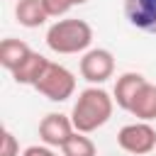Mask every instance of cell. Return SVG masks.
<instances>
[{
    "label": "cell",
    "instance_id": "1",
    "mask_svg": "<svg viewBox=\"0 0 156 156\" xmlns=\"http://www.w3.org/2000/svg\"><path fill=\"white\" fill-rule=\"evenodd\" d=\"M112 112H115V98L105 88L90 85L78 93L73 110H71V122H73L76 132L90 134V132L105 127L110 122Z\"/></svg>",
    "mask_w": 156,
    "mask_h": 156
},
{
    "label": "cell",
    "instance_id": "2",
    "mask_svg": "<svg viewBox=\"0 0 156 156\" xmlns=\"http://www.w3.org/2000/svg\"><path fill=\"white\" fill-rule=\"evenodd\" d=\"M93 44V27L85 20L66 17L56 20L46 29V46L54 54H85Z\"/></svg>",
    "mask_w": 156,
    "mask_h": 156
},
{
    "label": "cell",
    "instance_id": "3",
    "mask_svg": "<svg viewBox=\"0 0 156 156\" xmlns=\"http://www.w3.org/2000/svg\"><path fill=\"white\" fill-rule=\"evenodd\" d=\"M34 90L51 102H66L76 93V76L66 66L49 61V66H46L44 76L39 78V83L34 85Z\"/></svg>",
    "mask_w": 156,
    "mask_h": 156
},
{
    "label": "cell",
    "instance_id": "4",
    "mask_svg": "<svg viewBox=\"0 0 156 156\" xmlns=\"http://www.w3.org/2000/svg\"><path fill=\"white\" fill-rule=\"evenodd\" d=\"M117 144L122 151L134 156L151 154L156 149V129L151 127V122H129L117 132Z\"/></svg>",
    "mask_w": 156,
    "mask_h": 156
},
{
    "label": "cell",
    "instance_id": "5",
    "mask_svg": "<svg viewBox=\"0 0 156 156\" xmlns=\"http://www.w3.org/2000/svg\"><path fill=\"white\" fill-rule=\"evenodd\" d=\"M80 76L90 85H102L115 76V56L110 49H88L80 56Z\"/></svg>",
    "mask_w": 156,
    "mask_h": 156
},
{
    "label": "cell",
    "instance_id": "6",
    "mask_svg": "<svg viewBox=\"0 0 156 156\" xmlns=\"http://www.w3.org/2000/svg\"><path fill=\"white\" fill-rule=\"evenodd\" d=\"M73 134H76V127L68 115L49 112L39 122V139H41V144H46L51 149H61Z\"/></svg>",
    "mask_w": 156,
    "mask_h": 156
},
{
    "label": "cell",
    "instance_id": "7",
    "mask_svg": "<svg viewBox=\"0 0 156 156\" xmlns=\"http://www.w3.org/2000/svg\"><path fill=\"white\" fill-rule=\"evenodd\" d=\"M127 22L146 34H156V0H124Z\"/></svg>",
    "mask_w": 156,
    "mask_h": 156
},
{
    "label": "cell",
    "instance_id": "8",
    "mask_svg": "<svg viewBox=\"0 0 156 156\" xmlns=\"http://www.w3.org/2000/svg\"><path fill=\"white\" fill-rule=\"evenodd\" d=\"M144 83H146V78H144L141 73H136V71H127V73H122V76L115 80V88H112L115 105L129 112L132 100L136 98V93L141 90V85H144Z\"/></svg>",
    "mask_w": 156,
    "mask_h": 156
},
{
    "label": "cell",
    "instance_id": "9",
    "mask_svg": "<svg viewBox=\"0 0 156 156\" xmlns=\"http://www.w3.org/2000/svg\"><path fill=\"white\" fill-rule=\"evenodd\" d=\"M46 66H49V58L41 56L39 51H32V54L12 71V78H15L17 85H32V88H34V85L39 83V78L44 76Z\"/></svg>",
    "mask_w": 156,
    "mask_h": 156
},
{
    "label": "cell",
    "instance_id": "10",
    "mask_svg": "<svg viewBox=\"0 0 156 156\" xmlns=\"http://www.w3.org/2000/svg\"><path fill=\"white\" fill-rule=\"evenodd\" d=\"M15 17L27 29H37V27H41L49 20V15L44 10V0H17Z\"/></svg>",
    "mask_w": 156,
    "mask_h": 156
},
{
    "label": "cell",
    "instance_id": "11",
    "mask_svg": "<svg viewBox=\"0 0 156 156\" xmlns=\"http://www.w3.org/2000/svg\"><path fill=\"white\" fill-rule=\"evenodd\" d=\"M129 112L139 119V122H151L156 119V85L154 83H144L141 90L136 93V98L132 100Z\"/></svg>",
    "mask_w": 156,
    "mask_h": 156
},
{
    "label": "cell",
    "instance_id": "12",
    "mask_svg": "<svg viewBox=\"0 0 156 156\" xmlns=\"http://www.w3.org/2000/svg\"><path fill=\"white\" fill-rule=\"evenodd\" d=\"M29 54H32V49H29V44L22 41V39L7 37V39L0 41V66L7 68L10 73H12V71H15Z\"/></svg>",
    "mask_w": 156,
    "mask_h": 156
},
{
    "label": "cell",
    "instance_id": "13",
    "mask_svg": "<svg viewBox=\"0 0 156 156\" xmlns=\"http://www.w3.org/2000/svg\"><path fill=\"white\" fill-rule=\"evenodd\" d=\"M61 156H98V146L88 134L76 132L63 146H61Z\"/></svg>",
    "mask_w": 156,
    "mask_h": 156
},
{
    "label": "cell",
    "instance_id": "14",
    "mask_svg": "<svg viewBox=\"0 0 156 156\" xmlns=\"http://www.w3.org/2000/svg\"><path fill=\"white\" fill-rule=\"evenodd\" d=\"M0 156H22L20 154V141L10 129H2V144H0Z\"/></svg>",
    "mask_w": 156,
    "mask_h": 156
},
{
    "label": "cell",
    "instance_id": "15",
    "mask_svg": "<svg viewBox=\"0 0 156 156\" xmlns=\"http://www.w3.org/2000/svg\"><path fill=\"white\" fill-rule=\"evenodd\" d=\"M71 7H73L71 0H44V10L49 17H63V15H68Z\"/></svg>",
    "mask_w": 156,
    "mask_h": 156
},
{
    "label": "cell",
    "instance_id": "16",
    "mask_svg": "<svg viewBox=\"0 0 156 156\" xmlns=\"http://www.w3.org/2000/svg\"><path fill=\"white\" fill-rule=\"evenodd\" d=\"M22 156H58V154L46 144H32V146H27L22 151Z\"/></svg>",
    "mask_w": 156,
    "mask_h": 156
},
{
    "label": "cell",
    "instance_id": "17",
    "mask_svg": "<svg viewBox=\"0 0 156 156\" xmlns=\"http://www.w3.org/2000/svg\"><path fill=\"white\" fill-rule=\"evenodd\" d=\"M71 2H73V5H85L88 0H71Z\"/></svg>",
    "mask_w": 156,
    "mask_h": 156
}]
</instances>
